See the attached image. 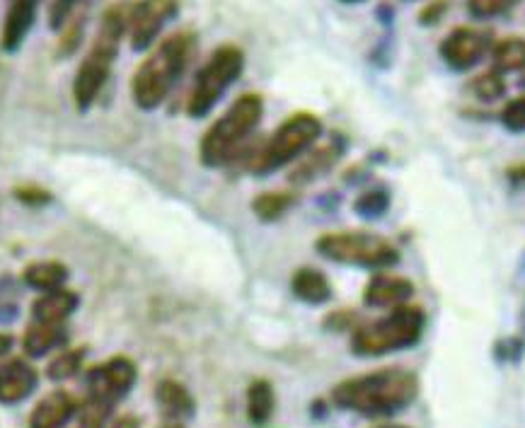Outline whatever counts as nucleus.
Instances as JSON below:
<instances>
[{"label":"nucleus","instance_id":"obj_27","mask_svg":"<svg viewBox=\"0 0 525 428\" xmlns=\"http://www.w3.org/2000/svg\"><path fill=\"white\" fill-rule=\"evenodd\" d=\"M390 208V194L385 189H371L363 192L359 199L354 201V211L361 218H383Z\"/></svg>","mask_w":525,"mask_h":428},{"label":"nucleus","instance_id":"obj_14","mask_svg":"<svg viewBox=\"0 0 525 428\" xmlns=\"http://www.w3.org/2000/svg\"><path fill=\"white\" fill-rule=\"evenodd\" d=\"M414 296V283L402 276L375 274L363 288V303L368 308H400Z\"/></svg>","mask_w":525,"mask_h":428},{"label":"nucleus","instance_id":"obj_35","mask_svg":"<svg viewBox=\"0 0 525 428\" xmlns=\"http://www.w3.org/2000/svg\"><path fill=\"white\" fill-rule=\"evenodd\" d=\"M509 179L518 187H525V165H516L509 170Z\"/></svg>","mask_w":525,"mask_h":428},{"label":"nucleus","instance_id":"obj_36","mask_svg":"<svg viewBox=\"0 0 525 428\" xmlns=\"http://www.w3.org/2000/svg\"><path fill=\"white\" fill-rule=\"evenodd\" d=\"M13 337H10V334H5V332H0V356H5L8 354L10 349H13Z\"/></svg>","mask_w":525,"mask_h":428},{"label":"nucleus","instance_id":"obj_5","mask_svg":"<svg viewBox=\"0 0 525 428\" xmlns=\"http://www.w3.org/2000/svg\"><path fill=\"white\" fill-rule=\"evenodd\" d=\"M424 327V310L412 308V305H400V308H392L380 320L356 327L354 334H351V351L356 356L371 358L409 349L421 339Z\"/></svg>","mask_w":525,"mask_h":428},{"label":"nucleus","instance_id":"obj_16","mask_svg":"<svg viewBox=\"0 0 525 428\" xmlns=\"http://www.w3.org/2000/svg\"><path fill=\"white\" fill-rule=\"evenodd\" d=\"M78 412V399L66 390H54L37 402L30 414V428H61Z\"/></svg>","mask_w":525,"mask_h":428},{"label":"nucleus","instance_id":"obj_18","mask_svg":"<svg viewBox=\"0 0 525 428\" xmlns=\"http://www.w3.org/2000/svg\"><path fill=\"white\" fill-rule=\"evenodd\" d=\"M291 291L293 296L308 305H322L332 298V283L322 274L320 269L313 266H303L293 274L291 279Z\"/></svg>","mask_w":525,"mask_h":428},{"label":"nucleus","instance_id":"obj_29","mask_svg":"<svg viewBox=\"0 0 525 428\" xmlns=\"http://www.w3.org/2000/svg\"><path fill=\"white\" fill-rule=\"evenodd\" d=\"M501 124L513 133L525 131V95L506 102V107L501 109Z\"/></svg>","mask_w":525,"mask_h":428},{"label":"nucleus","instance_id":"obj_13","mask_svg":"<svg viewBox=\"0 0 525 428\" xmlns=\"http://www.w3.org/2000/svg\"><path fill=\"white\" fill-rule=\"evenodd\" d=\"M42 0H10V8L5 13L3 34H0V46L5 54H15L22 49V44L30 37Z\"/></svg>","mask_w":525,"mask_h":428},{"label":"nucleus","instance_id":"obj_1","mask_svg":"<svg viewBox=\"0 0 525 428\" xmlns=\"http://www.w3.org/2000/svg\"><path fill=\"white\" fill-rule=\"evenodd\" d=\"M419 395V378L405 368H380L334 385L332 402L361 416H392Z\"/></svg>","mask_w":525,"mask_h":428},{"label":"nucleus","instance_id":"obj_30","mask_svg":"<svg viewBox=\"0 0 525 428\" xmlns=\"http://www.w3.org/2000/svg\"><path fill=\"white\" fill-rule=\"evenodd\" d=\"M83 0H51L49 5V27L51 30H63L71 20L75 10L80 8Z\"/></svg>","mask_w":525,"mask_h":428},{"label":"nucleus","instance_id":"obj_4","mask_svg":"<svg viewBox=\"0 0 525 428\" xmlns=\"http://www.w3.org/2000/svg\"><path fill=\"white\" fill-rule=\"evenodd\" d=\"M264 117V100L255 92L240 95L216 124L204 133L199 158L206 167H223L235 158L242 143L252 136Z\"/></svg>","mask_w":525,"mask_h":428},{"label":"nucleus","instance_id":"obj_39","mask_svg":"<svg viewBox=\"0 0 525 428\" xmlns=\"http://www.w3.org/2000/svg\"><path fill=\"white\" fill-rule=\"evenodd\" d=\"M380 428H407V426H380Z\"/></svg>","mask_w":525,"mask_h":428},{"label":"nucleus","instance_id":"obj_33","mask_svg":"<svg viewBox=\"0 0 525 428\" xmlns=\"http://www.w3.org/2000/svg\"><path fill=\"white\" fill-rule=\"evenodd\" d=\"M523 349H525L523 339L511 337V339H504L499 346H496V356H499L501 361H518V358L523 356Z\"/></svg>","mask_w":525,"mask_h":428},{"label":"nucleus","instance_id":"obj_19","mask_svg":"<svg viewBox=\"0 0 525 428\" xmlns=\"http://www.w3.org/2000/svg\"><path fill=\"white\" fill-rule=\"evenodd\" d=\"M63 339H66V332H63V325H59V322L34 320L27 327L25 337H22V349L30 358H42L49 351H54L56 346H61Z\"/></svg>","mask_w":525,"mask_h":428},{"label":"nucleus","instance_id":"obj_9","mask_svg":"<svg viewBox=\"0 0 525 428\" xmlns=\"http://www.w3.org/2000/svg\"><path fill=\"white\" fill-rule=\"evenodd\" d=\"M180 13V0H136L129 5L126 17V37L134 51L153 49L155 39L170 20Z\"/></svg>","mask_w":525,"mask_h":428},{"label":"nucleus","instance_id":"obj_15","mask_svg":"<svg viewBox=\"0 0 525 428\" xmlns=\"http://www.w3.org/2000/svg\"><path fill=\"white\" fill-rule=\"evenodd\" d=\"M39 375L30 363L13 358L0 363V404H17L37 390Z\"/></svg>","mask_w":525,"mask_h":428},{"label":"nucleus","instance_id":"obj_8","mask_svg":"<svg viewBox=\"0 0 525 428\" xmlns=\"http://www.w3.org/2000/svg\"><path fill=\"white\" fill-rule=\"evenodd\" d=\"M315 250L330 262L363 269H390L400 262L397 247L373 233H327L315 242Z\"/></svg>","mask_w":525,"mask_h":428},{"label":"nucleus","instance_id":"obj_7","mask_svg":"<svg viewBox=\"0 0 525 428\" xmlns=\"http://www.w3.org/2000/svg\"><path fill=\"white\" fill-rule=\"evenodd\" d=\"M245 71V54L240 46L223 44L211 54V59L196 73L192 92L187 97V114L192 119H204L211 114L218 100Z\"/></svg>","mask_w":525,"mask_h":428},{"label":"nucleus","instance_id":"obj_32","mask_svg":"<svg viewBox=\"0 0 525 428\" xmlns=\"http://www.w3.org/2000/svg\"><path fill=\"white\" fill-rule=\"evenodd\" d=\"M446 10H448L446 0H434V3H429V5H424V8H421L419 22L424 27L438 25V22H441V17L446 15Z\"/></svg>","mask_w":525,"mask_h":428},{"label":"nucleus","instance_id":"obj_20","mask_svg":"<svg viewBox=\"0 0 525 428\" xmlns=\"http://www.w3.org/2000/svg\"><path fill=\"white\" fill-rule=\"evenodd\" d=\"M274 409L276 395L269 380H255V383L247 387V419H250L252 426H267L271 416H274Z\"/></svg>","mask_w":525,"mask_h":428},{"label":"nucleus","instance_id":"obj_37","mask_svg":"<svg viewBox=\"0 0 525 428\" xmlns=\"http://www.w3.org/2000/svg\"><path fill=\"white\" fill-rule=\"evenodd\" d=\"M342 3H346V5H359V3H363V0H342Z\"/></svg>","mask_w":525,"mask_h":428},{"label":"nucleus","instance_id":"obj_38","mask_svg":"<svg viewBox=\"0 0 525 428\" xmlns=\"http://www.w3.org/2000/svg\"><path fill=\"white\" fill-rule=\"evenodd\" d=\"M160 428H182V426L180 424H172V421H170V424H163Z\"/></svg>","mask_w":525,"mask_h":428},{"label":"nucleus","instance_id":"obj_26","mask_svg":"<svg viewBox=\"0 0 525 428\" xmlns=\"http://www.w3.org/2000/svg\"><path fill=\"white\" fill-rule=\"evenodd\" d=\"M472 92H475L477 97H480L482 102H496L501 100V97L506 95V80L504 75L499 71H487L482 75H477L475 80H472Z\"/></svg>","mask_w":525,"mask_h":428},{"label":"nucleus","instance_id":"obj_28","mask_svg":"<svg viewBox=\"0 0 525 428\" xmlns=\"http://www.w3.org/2000/svg\"><path fill=\"white\" fill-rule=\"evenodd\" d=\"M521 0H467V13L475 20H492L516 8Z\"/></svg>","mask_w":525,"mask_h":428},{"label":"nucleus","instance_id":"obj_24","mask_svg":"<svg viewBox=\"0 0 525 428\" xmlns=\"http://www.w3.org/2000/svg\"><path fill=\"white\" fill-rule=\"evenodd\" d=\"M291 206H293V196L286 194V192L259 194L257 199L252 201V211H255V216L264 223L279 221V218L284 216V213Z\"/></svg>","mask_w":525,"mask_h":428},{"label":"nucleus","instance_id":"obj_40","mask_svg":"<svg viewBox=\"0 0 525 428\" xmlns=\"http://www.w3.org/2000/svg\"><path fill=\"white\" fill-rule=\"evenodd\" d=\"M521 85H523V88H525V75H523V80H521Z\"/></svg>","mask_w":525,"mask_h":428},{"label":"nucleus","instance_id":"obj_25","mask_svg":"<svg viewBox=\"0 0 525 428\" xmlns=\"http://www.w3.org/2000/svg\"><path fill=\"white\" fill-rule=\"evenodd\" d=\"M83 358H85V349L61 351V354L49 363V368H46V375H49L51 380L73 378V375L80 370V366H83Z\"/></svg>","mask_w":525,"mask_h":428},{"label":"nucleus","instance_id":"obj_6","mask_svg":"<svg viewBox=\"0 0 525 428\" xmlns=\"http://www.w3.org/2000/svg\"><path fill=\"white\" fill-rule=\"evenodd\" d=\"M322 136V121L310 112L291 114L284 124L279 126L267 143L252 155L250 170L257 177H267L281 167L296 163L303 158L310 148L315 146L317 138Z\"/></svg>","mask_w":525,"mask_h":428},{"label":"nucleus","instance_id":"obj_11","mask_svg":"<svg viewBox=\"0 0 525 428\" xmlns=\"http://www.w3.org/2000/svg\"><path fill=\"white\" fill-rule=\"evenodd\" d=\"M492 51V32L480 27H455L438 46V54L453 71H470Z\"/></svg>","mask_w":525,"mask_h":428},{"label":"nucleus","instance_id":"obj_31","mask_svg":"<svg viewBox=\"0 0 525 428\" xmlns=\"http://www.w3.org/2000/svg\"><path fill=\"white\" fill-rule=\"evenodd\" d=\"M15 199L22 201L27 206H46L51 204V194L42 187H34V184H25V187L15 189Z\"/></svg>","mask_w":525,"mask_h":428},{"label":"nucleus","instance_id":"obj_21","mask_svg":"<svg viewBox=\"0 0 525 428\" xmlns=\"http://www.w3.org/2000/svg\"><path fill=\"white\" fill-rule=\"evenodd\" d=\"M155 399H158L160 409L170 416V419H182V416L194 414V397L177 380H163L155 390Z\"/></svg>","mask_w":525,"mask_h":428},{"label":"nucleus","instance_id":"obj_34","mask_svg":"<svg viewBox=\"0 0 525 428\" xmlns=\"http://www.w3.org/2000/svg\"><path fill=\"white\" fill-rule=\"evenodd\" d=\"M109 428H141V421H138V416L124 414V416H117V419L109 424Z\"/></svg>","mask_w":525,"mask_h":428},{"label":"nucleus","instance_id":"obj_3","mask_svg":"<svg viewBox=\"0 0 525 428\" xmlns=\"http://www.w3.org/2000/svg\"><path fill=\"white\" fill-rule=\"evenodd\" d=\"M126 17H129L126 3L109 5L100 17L95 39H92L88 54L83 56L73 78V104L80 112H88L92 104L100 100L102 90L112 78V68L126 37Z\"/></svg>","mask_w":525,"mask_h":428},{"label":"nucleus","instance_id":"obj_12","mask_svg":"<svg viewBox=\"0 0 525 428\" xmlns=\"http://www.w3.org/2000/svg\"><path fill=\"white\" fill-rule=\"evenodd\" d=\"M344 148L346 143L342 136H334L327 143H322V146L310 148L303 158L296 160V167H293L291 172V184L303 187V184L320 179L325 172H330L332 167L339 163V158L344 155Z\"/></svg>","mask_w":525,"mask_h":428},{"label":"nucleus","instance_id":"obj_23","mask_svg":"<svg viewBox=\"0 0 525 428\" xmlns=\"http://www.w3.org/2000/svg\"><path fill=\"white\" fill-rule=\"evenodd\" d=\"M494 71L516 73L525 71V39L523 37H506L492 46Z\"/></svg>","mask_w":525,"mask_h":428},{"label":"nucleus","instance_id":"obj_22","mask_svg":"<svg viewBox=\"0 0 525 428\" xmlns=\"http://www.w3.org/2000/svg\"><path fill=\"white\" fill-rule=\"evenodd\" d=\"M22 279L34 291H56V288H63V283L68 279V269L61 262H54V259H46V262H34L22 271Z\"/></svg>","mask_w":525,"mask_h":428},{"label":"nucleus","instance_id":"obj_17","mask_svg":"<svg viewBox=\"0 0 525 428\" xmlns=\"http://www.w3.org/2000/svg\"><path fill=\"white\" fill-rule=\"evenodd\" d=\"M78 305H80L78 293L66 291V288H56V291H46L44 296H39L37 300H34L32 315H34V320L59 322V325H63V322H66L68 317L78 310Z\"/></svg>","mask_w":525,"mask_h":428},{"label":"nucleus","instance_id":"obj_2","mask_svg":"<svg viewBox=\"0 0 525 428\" xmlns=\"http://www.w3.org/2000/svg\"><path fill=\"white\" fill-rule=\"evenodd\" d=\"M194 46L196 34L189 30L170 34L153 46V51L141 61L131 78V97L138 109L153 112L167 100L177 80L187 71L189 59L194 56Z\"/></svg>","mask_w":525,"mask_h":428},{"label":"nucleus","instance_id":"obj_10","mask_svg":"<svg viewBox=\"0 0 525 428\" xmlns=\"http://www.w3.org/2000/svg\"><path fill=\"white\" fill-rule=\"evenodd\" d=\"M138 370L136 363L126 356H114L102 366L92 368L88 375V390L92 402H102L107 407L117 404L121 397L129 395L131 387L136 385Z\"/></svg>","mask_w":525,"mask_h":428}]
</instances>
